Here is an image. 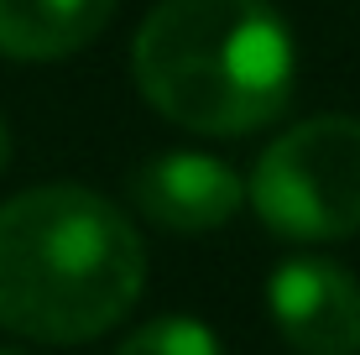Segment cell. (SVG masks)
<instances>
[{
    "label": "cell",
    "instance_id": "obj_8",
    "mask_svg": "<svg viewBox=\"0 0 360 355\" xmlns=\"http://www.w3.org/2000/svg\"><path fill=\"white\" fill-rule=\"evenodd\" d=\"M6 162H11V126H6V115H0V173H6Z\"/></svg>",
    "mask_w": 360,
    "mask_h": 355
},
{
    "label": "cell",
    "instance_id": "obj_7",
    "mask_svg": "<svg viewBox=\"0 0 360 355\" xmlns=\"http://www.w3.org/2000/svg\"><path fill=\"white\" fill-rule=\"evenodd\" d=\"M115 355H225V350L198 319H157L141 324Z\"/></svg>",
    "mask_w": 360,
    "mask_h": 355
},
{
    "label": "cell",
    "instance_id": "obj_9",
    "mask_svg": "<svg viewBox=\"0 0 360 355\" xmlns=\"http://www.w3.org/2000/svg\"><path fill=\"white\" fill-rule=\"evenodd\" d=\"M0 355H16V350H0Z\"/></svg>",
    "mask_w": 360,
    "mask_h": 355
},
{
    "label": "cell",
    "instance_id": "obj_3",
    "mask_svg": "<svg viewBox=\"0 0 360 355\" xmlns=\"http://www.w3.org/2000/svg\"><path fill=\"white\" fill-rule=\"evenodd\" d=\"M256 214L288 240H340L360 230V120L314 115L282 131L251 178Z\"/></svg>",
    "mask_w": 360,
    "mask_h": 355
},
{
    "label": "cell",
    "instance_id": "obj_1",
    "mask_svg": "<svg viewBox=\"0 0 360 355\" xmlns=\"http://www.w3.org/2000/svg\"><path fill=\"white\" fill-rule=\"evenodd\" d=\"M141 235L110 199L73 183L0 204V324L47 345L115 329L141 298Z\"/></svg>",
    "mask_w": 360,
    "mask_h": 355
},
{
    "label": "cell",
    "instance_id": "obj_4",
    "mask_svg": "<svg viewBox=\"0 0 360 355\" xmlns=\"http://www.w3.org/2000/svg\"><path fill=\"white\" fill-rule=\"evenodd\" d=\"M271 319L297 355H355L360 350V283L345 266L297 256L271 272Z\"/></svg>",
    "mask_w": 360,
    "mask_h": 355
},
{
    "label": "cell",
    "instance_id": "obj_5",
    "mask_svg": "<svg viewBox=\"0 0 360 355\" xmlns=\"http://www.w3.org/2000/svg\"><path fill=\"white\" fill-rule=\"evenodd\" d=\"M131 199L157 225L204 235V230H219L235 219V209L245 204V183L235 178V167L204 152H162L146 167H136Z\"/></svg>",
    "mask_w": 360,
    "mask_h": 355
},
{
    "label": "cell",
    "instance_id": "obj_6",
    "mask_svg": "<svg viewBox=\"0 0 360 355\" xmlns=\"http://www.w3.org/2000/svg\"><path fill=\"white\" fill-rule=\"evenodd\" d=\"M115 0H0V53L21 63H47L89 47Z\"/></svg>",
    "mask_w": 360,
    "mask_h": 355
},
{
    "label": "cell",
    "instance_id": "obj_2",
    "mask_svg": "<svg viewBox=\"0 0 360 355\" xmlns=\"http://www.w3.org/2000/svg\"><path fill=\"white\" fill-rule=\"evenodd\" d=\"M146 105L204 136H245L288 110L297 47L271 0H157L131 47Z\"/></svg>",
    "mask_w": 360,
    "mask_h": 355
}]
</instances>
